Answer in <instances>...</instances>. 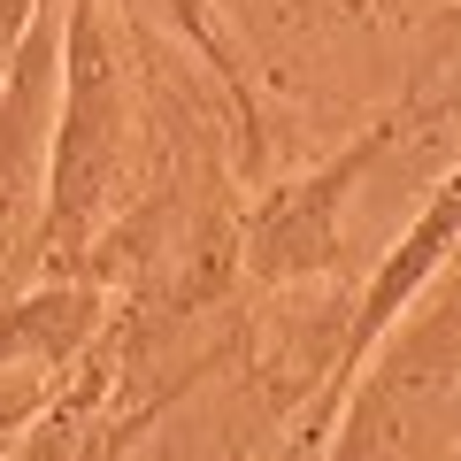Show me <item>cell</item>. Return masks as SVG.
<instances>
[{
    "instance_id": "cell-2",
    "label": "cell",
    "mask_w": 461,
    "mask_h": 461,
    "mask_svg": "<svg viewBox=\"0 0 461 461\" xmlns=\"http://www.w3.org/2000/svg\"><path fill=\"white\" fill-rule=\"evenodd\" d=\"M461 454V254L377 339L330 423V461H454Z\"/></svg>"
},
{
    "instance_id": "cell-4",
    "label": "cell",
    "mask_w": 461,
    "mask_h": 461,
    "mask_svg": "<svg viewBox=\"0 0 461 461\" xmlns=\"http://www.w3.org/2000/svg\"><path fill=\"white\" fill-rule=\"evenodd\" d=\"M108 323V293L77 277H39L0 300V369H69Z\"/></svg>"
},
{
    "instance_id": "cell-7",
    "label": "cell",
    "mask_w": 461,
    "mask_h": 461,
    "mask_svg": "<svg viewBox=\"0 0 461 461\" xmlns=\"http://www.w3.org/2000/svg\"><path fill=\"white\" fill-rule=\"evenodd\" d=\"M277 461H300V446H293V438H285V446H277Z\"/></svg>"
},
{
    "instance_id": "cell-5",
    "label": "cell",
    "mask_w": 461,
    "mask_h": 461,
    "mask_svg": "<svg viewBox=\"0 0 461 461\" xmlns=\"http://www.w3.org/2000/svg\"><path fill=\"white\" fill-rule=\"evenodd\" d=\"M123 16H139L147 32L177 39V47L193 54L215 85H223L230 115H239V169H247V177H262V100H254L247 47H239V32L223 23V8H215V0H123Z\"/></svg>"
},
{
    "instance_id": "cell-1",
    "label": "cell",
    "mask_w": 461,
    "mask_h": 461,
    "mask_svg": "<svg viewBox=\"0 0 461 461\" xmlns=\"http://www.w3.org/2000/svg\"><path fill=\"white\" fill-rule=\"evenodd\" d=\"M139 185V23L115 0H62V108L39 208V277H62Z\"/></svg>"
},
{
    "instance_id": "cell-3",
    "label": "cell",
    "mask_w": 461,
    "mask_h": 461,
    "mask_svg": "<svg viewBox=\"0 0 461 461\" xmlns=\"http://www.w3.org/2000/svg\"><path fill=\"white\" fill-rule=\"evenodd\" d=\"M423 108H430V93L400 100V108L369 115L362 131L346 139L339 154H323L315 169L269 185V193L239 215V285H247V293H285V285L354 269V247H346V208H354V200L369 193V177L408 147V131L423 123Z\"/></svg>"
},
{
    "instance_id": "cell-6",
    "label": "cell",
    "mask_w": 461,
    "mask_h": 461,
    "mask_svg": "<svg viewBox=\"0 0 461 461\" xmlns=\"http://www.w3.org/2000/svg\"><path fill=\"white\" fill-rule=\"evenodd\" d=\"M32 16H39V0H0V77H8V54L32 32Z\"/></svg>"
}]
</instances>
